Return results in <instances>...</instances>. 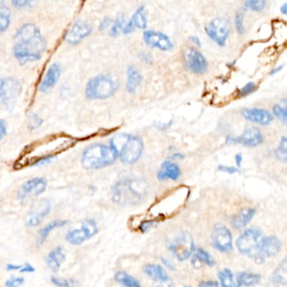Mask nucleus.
Segmentation results:
<instances>
[{
    "label": "nucleus",
    "mask_w": 287,
    "mask_h": 287,
    "mask_svg": "<svg viewBox=\"0 0 287 287\" xmlns=\"http://www.w3.org/2000/svg\"><path fill=\"white\" fill-rule=\"evenodd\" d=\"M47 46L39 27L34 24L26 23L17 30L14 36L13 53L20 64L25 65L40 60Z\"/></svg>",
    "instance_id": "nucleus-1"
},
{
    "label": "nucleus",
    "mask_w": 287,
    "mask_h": 287,
    "mask_svg": "<svg viewBox=\"0 0 287 287\" xmlns=\"http://www.w3.org/2000/svg\"><path fill=\"white\" fill-rule=\"evenodd\" d=\"M146 192L147 186L144 181L125 178L111 188V197L120 206H133L143 200Z\"/></svg>",
    "instance_id": "nucleus-2"
},
{
    "label": "nucleus",
    "mask_w": 287,
    "mask_h": 287,
    "mask_svg": "<svg viewBox=\"0 0 287 287\" xmlns=\"http://www.w3.org/2000/svg\"><path fill=\"white\" fill-rule=\"evenodd\" d=\"M110 147L122 163L130 165L139 160L143 152L144 144L139 136L120 133L110 139Z\"/></svg>",
    "instance_id": "nucleus-3"
},
{
    "label": "nucleus",
    "mask_w": 287,
    "mask_h": 287,
    "mask_svg": "<svg viewBox=\"0 0 287 287\" xmlns=\"http://www.w3.org/2000/svg\"><path fill=\"white\" fill-rule=\"evenodd\" d=\"M117 159V155L110 147L96 143L84 149L81 158L83 168L89 170L100 169L112 165Z\"/></svg>",
    "instance_id": "nucleus-4"
},
{
    "label": "nucleus",
    "mask_w": 287,
    "mask_h": 287,
    "mask_svg": "<svg viewBox=\"0 0 287 287\" xmlns=\"http://www.w3.org/2000/svg\"><path fill=\"white\" fill-rule=\"evenodd\" d=\"M262 232L257 228H249L244 231L236 241L238 251L244 255L249 256L257 264H263L264 257L260 251L261 242L263 239Z\"/></svg>",
    "instance_id": "nucleus-5"
},
{
    "label": "nucleus",
    "mask_w": 287,
    "mask_h": 287,
    "mask_svg": "<svg viewBox=\"0 0 287 287\" xmlns=\"http://www.w3.org/2000/svg\"><path fill=\"white\" fill-rule=\"evenodd\" d=\"M118 88L119 84L112 77L99 74L88 82L85 96L90 100L106 99L113 96Z\"/></svg>",
    "instance_id": "nucleus-6"
},
{
    "label": "nucleus",
    "mask_w": 287,
    "mask_h": 287,
    "mask_svg": "<svg viewBox=\"0 0 287 287\" xmlns=\"http://www.w3.org/2000/svg\"><path fill=\"white\" fill-rule=\"evenodd\" d=\"M22 92L21 82L15 77L0 78V105L11 107Z\"/></svg>",
    "instance_id": "nucleus-7"
},
{
    "label": "nucleus",
    "mask_w": 287,
    "mask_h": 287,
    "mask_svg": "<svg viewBox=\"0 0 287 287\" xmlns=\"http://www.w3.org/2000/svg\"><path fill=\"white\" fill-rule=\"evenodd\" d=\"M205 31L212 41L219 47H224L231 32V23L226 18H215L206 25Z\"/></svg>",
    "instance_id": "nucleus-8"
},
{
    "label": "nucleus",
    "mask_w": 287,
    "mask_h": 287,
    "mask_svg": "<svg viewBox=\"0 0 287 287\" xmlns=\"http://www.w3.org/2000/svg\"><path fill=\"white\" fill-rule=\"evenodd\" d=\"M99 232V227L96 221L90 218L83 221L80 228L70 230L65 236L67 243L73 245H81Z\"/></svg>",
    "instance_id": "nucleus-9"
},
{
    "label": "nucleus",
    "mask_w": 287,
    "mask_h": 287,
    "mask_svg": "<svg viewBox=\"0 0 287 287\" xmlns=\"http://www.w3.org/2000/svg\"><path fill=\"white\" fill-rule=\"evenodd\" d=\"M194 250V239L188 232H181L169 246L172 255L180 261L188 259Z\"/></svg>",
    "instance_id": "nucleus-10"
},
{
    "label": "nucleus",
    "mask_w": 287,
    "mask_h": 287,
    "mask_svg": "<svg viewBox=\"0 0 287 287\" xmlns=\"http://www.w3.org/2000/svg\"><path fill=\"white\" fill-rule=\"evenodd\" d=\"M184 63L187 69L194 74H204L207 71L208 64L201 52L194 47H188L183 53Z\"/></svg>",
    "instance_id": "nucleus-11"
},
{
    "label": "nucleus",
    "mask_w": 287,
    "mask_h": 287,
    "mask_svg": "<svg viewBox=\"0 0 287 287\" xmlns=\"http://www.w3.org/2000/svg\"><path fill=\"white\" fill-rule=\"evenodd\" d=\"M212 244L218 251L231 252L233 250V245L232 232L229 228L223 224H216L212 228Z\"/></svg>",
    "instance_id": "nucleus-12"
},
{
    "label": "nucleus",
    "mask_w": 287,
    "mask_h": 287,
    "mask_svg": "<svg viewBox=\"0 0 287 287\" xmlns=\"http://www.w3.org/2000/svg\"><path fill=\"white\" fill-rule=\"evenodd\" d=\"M264 142V136L261 130L257 128H249L244 130L242 135L237 137L229 136L226 139V142L238 143L247 148H255L260 145Z\"/></svg>",
    "instance_id": "nucleus-13"
},
{
    "label": "nucleus",
    "mask_w": 287,
    "mask_h": 287,
    "mask_svg": "<svg viewBox=\"0 0 287 287\" xmlns=\"http://www.w3.org/2000/svg\"><path fill=\"white\" fill-rule=\"evenodd\" d=\"M143 41L148 47L157 48L162 52H168L173 49L174 43L168 35L162 32L156 31H146L143 33Z\"/></svg>",
    "instance_id": "nucleus-14"
},
{
    "label": "nucleus",
    "mask_w": 287,
    "mask_h": 287,
    "mask_svg": "<svg viewBox=\"0 0 287 287\" xmlns=\"http://www.w3.org/2000/svg\"><path fill=\"white\" fill-rule=\"evenodd\" d=\"M144 274L153 280L156 287H174V282L159 264H146L142 268Z\"/></svg>",
    "instance_id": "nucleus-15"
},
{
    "label": "nucleus",
    "mask_w": 287,
    "mask_h": 287,
    "mask_svg": "<svg viewBox=\"0 0 287 287\" xmlns=\"http://www.w3.org/2000/svg\"><path fill=\"white\" fill-rule=\"evenodd\" d=\"M47 187V181L45 178H33L32 180L24 183L21 186L18 191V199L21 201H23L25 199L31 195L38 196L45 192Z\"/></svg>",
    "instance_id": "nucleus-16"
},
{
    "label": "nucleus",
    "mask_w": 287,
    "mask_h": 287,
    "mask_svg": "<svg viewBox=\"0 0 287 287\" xmlns=\"http://www.w3.org/2000/svg\"><path fill=\"white\" fill-rule=\"evenodd\" d=\"M92 32H93V28L90 24L86 21L78 20L73 24L72 28L65 35L64 40L70 45L76 46L80 43L84 38L90 35Z\"/></svg>",
    "instance_id": "nucleus-17"
},
{
    "label": "nucleus",
    "mask_w": 287,
    "mask_h": 287,
    "mask_svg": "<svg viewBox=\"0 0 287 287\" xmlns=\"http://www.w3.org/2000/svg\"><path fill=\"white\" fill-rule=\"evenodd\" d=\"M242 116L244 119L250 122L257 123L261 126L270 125L274 121V116L264 109L259 108H250V109H244L241 111Z\"/></svg>",
    "instance_id": "nucleus-18"
},
{
    "label": "nucleus",
    "mask_w": 287,
    "mask_h": 287,
    "mask_svg": "<svg viewBox=\"0 0 287 287\" xmlns=\"http://www.w3.org/2000/svg\"><path fill=\"white\" fill-rule=\"evenodd\" d=\"M62 75V67L60 64L58 63L52 64L47 73L44 76L41 80V84L39 85V90L41 93H48L51 90L55 87L58 84V80L60 79Z\"/></svg>",
    "instance_id": "nucleus-19"
},
{
    "label": "nucleus",
    "mask_w": 287,
    "mask_h": 287,
    "mask_svg": "<svg viewBox=\"0 0 287 287\" xmlns=\"http://www.w3.org/2000/svg\"><path fill=\"white\" fill-rule=\"evenodd\" d=\"M52 209V204L50 200H41L37 206L32 209L26 219V225L28 226H36L41 223L44 218L49 214Z\"/></svg>",
    "instance_id": "nucleus-20"
},
{
    "label": "nucleus",
    "mask_w": 287,
    "mask_h": 287,
    "mask_svg": "<svg viewBox=\"0 0 287 287\" xmlns=\"http://www.w3.org/2000/svg\"><path fill=\"white\" fill-rule=\"evenodd\" d=\"M147 27H148V17L146 14L145 7L142 5L136 9V12L130 18V21L126 24L122 32L125 35H129L130 33H132L136 28L144 30Z\"/></svg>",
    "instance_id": "nucleus-21"
},
{
    "label": "nucleus",
    "mask_w": 287,
    "mask_h": 287,
    "mask_svg": "<svg viewBox=\"0 0 287 287\" xmlns=\"http://www.w3.org/2000/svg\"><path fill=\"white\" fill-rule=\"evenodd\" d=\"M181 174L180 166L172 161H164L161 164V168L157 174V178L159 181L171 180H177Z\"/></svg>",
    "instance_id": "nucleus-22"
},
{
    "label": "nucleus",
    "mask_w": 287,
    "mask_h": 287,
    "mask_svg": "<svg viewBox=\"0 0 287 287\" xmlns=\"http://www.w3.org/2000/svg\"><path fill=\"white\" fill-rule=\"evenodd\" d=\"M282 242L276 236H269L267 238H263L261 242V254L264 258L277 255L282 250Z\"/></svg>",
    "instance_id": "nucleus-23"
},
{
    "label": "nucleus",
    "mask_w": 287,
    "mask_h": 287,
    "mask_svg": "<svg viewBox=\"0 0 287 287\" xmlns=\"http://www.w3.org/2000/svg\"><path fill=\"white\" fill-rule=\"evenodd\" d=\"M65 259H66V255L64 253V249L62 247H57L48 254L46 260L50 270L53 272H58Z\"/></svg>",
    "instance_id": "nucleus-24"
},
{
    "label": "nucleus",
    "mask_w": 287,
    "mask_h": 287,
    "mask_svg": "<svg viewBox=\"0 0 287 287\" xmlns=\"http://www.w3.org/2000/svg\"><path fill=\"white\" fill-rule=\"evenodd\" d=\"M255 215V209H243L242 211L237 213L232 218L231 223L236 229H243L252 221Z\"/></svg>",
    "instance_id": "nucleus-25"
},
{
    "label": "nucleus",
    "mask_w": 287,
    "mask_h": 287,
    "mask_svg": "<svg viewBox=\"0 0 287 287\" xmlns=\"http://www.w3.org/2000/svg\"><path fill=\"white\" fill-rule=\"evenodd\" d=\"M127 90L128 93L134 95L138 86L142 84L143 77L136 67L129 66L127 71Z\"/></svg>",
    "instance_id": "nucleus-26"
},
{
    "label": "nucleus",
    "mask_w": 287,
    "mask_h": 287,
    "mask_svg": "<svg viewBox=\"0 0 287 287\" xmlns=\"http://www.w3.org/2000/svg\"><path fill=\"white\" fill-rule=\"evenodd\" d=\"M67 223H68V221L58 219V220L52 221L49 223L47 224L46 226H44L43 228H41L39 231L37 238L38 245L41 246V245H42L46 242L47 238H48V236H49L52 231L60 228V227H64Z\"/></svg>",
    "instance_id": "nucleus-27"
},
{
    "label": "nucleus",
    "mask_w": 287,
    "mask_h": 287,
    "mask_svg": "<svg viewBox=\"0 0 287 287\" xmlns=\"http://www.w3.org/2000/svg\"><path fill=\"white\" fill-rule=\"evenodd\" d=\"M271 282L276 286H283L286 287L287 283V258H283V260L280 263L278 267L273 272L271 276Z\"/></svg>",
    "instance_id": "nucleus-28"
},
{
    "label": "nucleus",
    "mask_w": 287,
    "mask_h": 287,
    "mask_svg": "<svg viewBox=\"0 0 287 287\" xmlns=\"http://www.w3.org/2000/svg\"><path fill=\"white\" fill-rule=\"evenodd\" d=\"M261 276L258 274H252L249 272H240L237 276L236 282L238 287H251L258 284L260 282Z\"/></svg>",
    "instance_id": "nucleus-29"
},
{
    "label": "nucleus",
    "mask_w": 287,
    "mask_h": 287,
    "mask_svg": "<svg viewBox=\"0 0 287 287\" xmlns=\"http://www.w3.org/2000/svg\"><path fill=\"white\" fill-rule=\"evenodd\" d=\"M115 281L125 287H142L140 282L125 271H118L115 275Z\"/></svg>",
    "instance_id": "nucleus-30"
},
{
    "label": "nucleus",
    "mask_w": 287,
    "mask_h": 287,
    "mask_svg": "<svg viewBox=\"0 0 287 287\" xmlns=\"http://www.w3.org/2000/svg\"><path fill=\"white\" fill-rule=\"evenodd\" d=\"M200 263L206 264L209 267L214 266L215 261L212 258V256L210 255L208 252H206V250H204L201 248L196 249L194 255V259H193V264L194 266H196Z\"/></svg>",
    "instance_id": "nucleus-31"
},
{
    "label": "nucleus",
    "mask_w": 287,
    "mask_h": 287,
    "mask_svg": "<svg viewBox=\"0 0 287 287\" xmlns=\"http://www.w3.org/2000/svg\"><path fill=\"white\" fill-rule=\"evenodd\" d=\"M218 278L220 280L222 287H239L234 279V276L229 269H224L218 273Z\"/></svg>",
    "instance_id": "nucleus-32"
},
{
    "label": "nucleus",
    "mask_w": 287,
    "mask_h": 287,
    "mask_svg": "<svg viewBox=\"0 0 287 287\" xmlns=\"http://www.w3.org/2000/svg\"><path fill=\"white\" fill-rule=\"evenodd\" d=\"M10 16H11V11L10 9L3 5L0 7V34L5 32L9 25H10Z\"/></svg>",
    "instance_id": "nucleus-33"
},
{
    "label": "nucleus",
    "mask_w": 287,
    "mask_h": 287,
    "mask_svg": "<svg viewBox=\"0 0 287 287\" xmlns=\"http://www.w3.org/2000/svg\"><path fill=\"white\" fill-rule=\"evenodd\" d=\"M126 26V17L125 15H123L122 13L117 15L116 20L114 21L113 25L111 26L110 30V35L111 36L116 37L119 35L121 31L123 30L124 26Z\"/></svg>",
    "instance_id": "nucleus-34"
},
{
    "label": "nucleus",
    "mask_w": 287,
    "mask_h": 287,
    "mask_svg": "<svg viewBox=\"0 0 287 287\" xmlns=\"http://www.w3.org/2000/svg\"><path fill=\"white\" fill-rule=\"evenodd\" d=\"M276 157L277 159L282 162H287V139L286 136H282L280 141L278 148H276Z\"/></svg>",
    "instance_id": "nucleus-35"
},
{
    "label": "nucleus",
    "mask_w": 287,
    "mask_h": 287,
    "mask_svg": "<svg viewBox=\"0 0 287 287\" xmlns=\"http://www.w3.org/2000/svg\"><path fill=\"white\" fill-rule=\"evenodd\" d=\"M266 4L267 1L265 0H250L244 3V9L245 10L250 9L253 11H262Z\"/></svg>",
    "instance_id": "nucleus-36"
},
{
    "label": "nucleus",
    "mask_w": 287,
    "mask_h": 287,
    "mask_svg": "<svg viewBox=\"0 0 287 287\" xmlns=\"http://www.w3.org/2000/svg\"><path fill=\"white\" fill-rule=\"evenodd\" d=\"M52 284L57 287H76L78 282L73 279H61L52 276L51 278Z\"/></svg>",
    "instance_id": "nucleus-37"
},
{
    "label": "nucleus",
    "mask_w": 287,
    "mask_h": 287,
    "mask_svg": "<svg viewBox=\"0 0 287 287\" xmlns=\"http://www.w3.org/2000/svg\"><path fill=\"white\" fill-rule=\"evenodd\" d=\"M273 115L276 116V118H278L281 122L286 125L287 124V109L286 106H282L280 104H276L273 107Z\"/></svg>",
    "instance_id": "nucleus-38"
},
{
    "label": "nucleus",
    "mask_w": 287,
    "mask_h": 287,
    "mask_svg": "<svg viewBox=\"0 0 287 287\" xmlns=\"http://www.w3.org/2000/svg\"><path fill=\"white\" fill-rule=\"evenodd\" d=\"M244 15L243 12L238 11L235 15V27L239 35H244L245 33L244 28Z\"/></svg>",
    "instance_id": "nucleus-39"
},
{
    "label": "nucleus",
    "mask_w": 287,
    "mask_h": 287,
    "mask_svg": "<svg viewBox=\"0 0 287 287\" xmlns=\"http://www.w3.org/2000/svg\"><path fill=\"white\" fill-rule=\"evenodd\" d=\"M42 124H43V119H41V117L36 114H32V116H30L29 123H28V128L30 130H36L38 128H41Z\"/></svg>",
    "instance_id": "nucleus-40"
},
{
    "label": "nucleus",
    "mask_w": 287,
    "mask_h": 287,
    "mask_svg": "<svg viewBox=\"0 0 287 287\" xmlns=\"http://www.w3.org/2000/svg\"><path fill=\"white\" fill-rule=\"evenodd\" d=\"M256 89H257L256 84L254 82H250V83L245 84L241 90H238V96H240V97L249 96L250 94H252L253 92H255Z\"/></svg>",
    "instance_id": "nucleus-41"
},
{
    "label": "nucleus",
    "mask_w": 287,
    "mask_h": 287,
    "mask_svg": "<svg viewBox=\"0 0 287 287\" xmlns=\"http://www.w3.org/2000/svg\"><path fill=\"white\" fill-rule=\"evenodd\" d=\"M25 283V279L19 276H13L5 282L6 287H21Z\"/></svg>",
    "instance_id": "nucleus-42"
},
{
    "label": "nucleus",
    "mask_w": 287,
    "mask_h": 287,
    "mask_svg": "<svg viewBox=\"0 0 287 287\" xmlns=\"http://www.w3.org/2000/svg\"><path fill=\"white\" fill-rule=\"evenodd\" d=\"M218 169L220 171L227 173V174H237V173L240 172L239 168H235V167H232V166L220 165L218 166Z\"/></svg>",
    "instance_id": "nucleus-43"
},
{
    "label": "nucleus",
    "mask_w": 287,
    "mask_h": 287,
    "mask_svg": "<svg viewBox=\"0 0 287 287\" xmlns=\"http://www.w3.org/2000/svg\"><path fill=\"white\" fill-rule=\"evenodd\" d=\"M33 3L31 0H14L12 1V4L16 8H25L26 6H30Z\"/></svg>",
    "instance_id": "nucleus-44"
},
{
    "label": "nucleus",
    "mask_w": 287,
    "mask_h": 287,
    "mask_svg": "<svg viewBox=\"0 0 287 287\" xmlns=\"http://www.w3.org/2000/svg\"><path fill=\"white\" fill-rule=\"evenodd\" d=\"M7 122L3 119H0V142L3 140V137L7 134Z\"/></svg>",
    "instance_id": "nucleus-45"
},
{
    "label": "nucleus",
    "mask_w": 287,
    "mask_h": 287,
    "mask_svg": "<svg viewBox=\"0 0 287 287\" xmlns=\"http://www.w3.org/2000/svg\"><path fill=\"white\" fill-rule=\"evenodd\" d=\"M153 225H154L153 221H145L140 225V230L142 232H148L149 228H151L152 226H153Z\"/></svg>",
    "instance_id": "nucleus-46"
},
{
    "label": "nucleus",
    "mask_w": 287,
    "mask_h": 287,
    "mask_svg": "<svg viewBox=\"0 0 287 287\" xmlns=\"http://www.w3.org/2000/svg\"><path fill=\"white\" fill-rule=\"evenodd\" d=\"M110 24H111V19L110 17H104L103 19V21H101V22L99 24V31H104V30L107 29Z\"/></svg>",
    "instance_id": "nucleus-47"
},
{
    "label": "nucleus",
    "mask_w": 287,
    "mask_h": 287,
    "mask_svg": "<svg viewBox=\"0 0 287 287\" xmlns=\"http://www.w3.org/2000/svg\"><path fill=\"white\" fill-rule=\"evenodd\" d=\"M198 287H219V284L216 281H203L200 282Z\"/></svg>",
    "instance_id": "nucleus-48"
},
{
    "label": "nucleus",
    "mask_w": 287,
    "mask_h": 287,
    "mask_svg": "<svg viewBox=\"0 0 287 287\" xmlns=\"http://www.w3.org/2000/svg\"><path fill=\"white\" fill-rule=\"evenodd\" d=\"M172 124H173V121H169L168 123H158V122H155L156 128L158 129H160V130H166V129L170 128Z\"/></svg>",
    "instance_id": "nucleus-49"
},
{
    "label": "nucleus",
    "mask_w": 287,
    "mask_h": 287,
    "mask_svg": "<svg viewBox=\"0 0 287 287\" xmlns=\"http://www.w3.org/2000/svg\"><path fill=\"white\" fill-rule=\"evenodd\" d=\"M140 58L142 59V61L144 62L146 64H152L153 63V58L148 53L142 52V53H141V55H140Z\"/></svg>",
    "instance_id": "nucleus-50"
},
{
    "label": "nucleus",
    "mask_w": 287,
    "mask_h": 287,
    "mask_svg": "<svg viewBox=\"0 0 287 287\" xmlns=\"http://www.w3.org/2000/svg\"><path fill=\"white\" fill-rule=\"evenodd\" d=\"M35 268L32 266V264H26L23 265L20 271H21V273H33L35 272Z\"/></svg>",
    "instance_id": "nucleus-51"
},
{
    "label": "nucleus",
    "mask_w": 287,
    "mask_h": 287,
    "mask_svg": "<svg viewBox=\"0 0 287 287\" xmlns=\"http://www.w3.org/2000/svg\"><path fill=\"white\" fill-rule=\"evenodd\" d=\"M22 267L23 265H21V264H8L6 265V269L9 271H16V270H21Z\"/></svg>",
    "instance_id": "nucleus-52"
},
{
    "label": "nucleus",
    "mask_w": 287,
    "mask_h": 287,
    "mask_svg": "<svg viewBox=\"0 0 287 287\" xmlns=\"http://www.w3.org/2000/svg\"><path fill=\"white\" fill-rule=\"evenodd\" d=\"M190 40L194 44V45H196L198 47H201V41H200V38L197 37V36H191L190 37Z\"/></svg>",
    "instance_id": "nucleus-53"
},
{
    "label": "nucleus",
    "mask_w": 287,
    "mask_h": 287,
    "mask_svg": "<svg viewBox=\"0 0 287 287\" xmlns=\"http://www.w3.org/2000/svg\"><path fill=\"white\" fill-rule=\"evenodd\" d=\"M235 161H236V164L238 167H241L242 165V162H243V156H242V154H237L236 156H235Z\"/></svg>",
    "instance_id": "nucleus-54"
},
{
    "label": "nucleus",
    "mask_w": 287,
    "mask_h": 287,
    "mask_svg": "<svg viewBox=\"0 0 287 287\" xmlns=\"http://www.w3.org/2000/svg\"><path fill=\"white\" fill-rule=\"evenodd\" d=\"M170 159H185V155L182 154H174L172 156L169 157Z\"/></svg>",
    "instance_id": "nucleus-55"
},
{
    "label": "nucleus",
    "mask_w": 287,
    "mask_h": 287,
    "mask_svg": "<svg viewBox=\"0 0 287 287\" xmlns=\"http://www.w3.org/2000/svg\"><path fill=\"white\" fill-rule=\"evenodd\" d=\"M283 67H284V65H281V66H278V67H274V68L270 71V75H274V74H276V73H279L280 71H282Z\"/></svg>",
    "instance_id": "nucleus-56"
},
{
    "label": "nucleus",
    "mask_w": 287,
    "mask_h": 287,
    "mask_svg": "<svg viewBox=\"0 0 287 287\" xmlns=\"http://www.w3.org/2000/svg\"><path fill=\"white\" fill-rule=\"evenodd\" d=\"M162 263L165 264L166 266L168 267V269H170V270H174V268L173 266V264L168 260V259H165V258H162Z\"/></svg>",
    "instance_id": "nucleus-57"
},
{
    "label": "nucleus",
    "mask_w": 287,
    "mask_h": 287,
    "mask_svg": "<svg viewBox=\"0 0 287 287\" xmlns=\"http://www.w3.org/2000/svg\"><path fill=\"white\" fill-rule=\"evenodd\" d=\"M280 10H281V12H282V14H283V15H287V3H285L284 4H283V5H282V7H281V9H280Z\"/></svg>",
    "instance_id": "nucleus-58"
},
{
    "label": "nucleus",
    "mask_w": 287,
    "mask_h": 287,
    "mask_svg": "<svg viewBox=\"0 0 287 287\" xmlns=\"http://www.w3.org/2000/svg\"><path fill=\"white\" fill-rule=\"evenodd\" d=\"M235 64H236V62H232V63H229V64H227V66L229 67H232L234 66Z\"/></svg>",
    "instance_id": "nucleus-59"
},
{
    "label": "nucleus",
    "mask_w": 287,
    "mask_h": 287,
    "mask_svg": "<svg viewBox=\"0 0 287 287\" xmlns=\"http://www.w3.org/2000/svg\"></svg>",
    "instance_id": "nucleus-60"
}]
</instances>
